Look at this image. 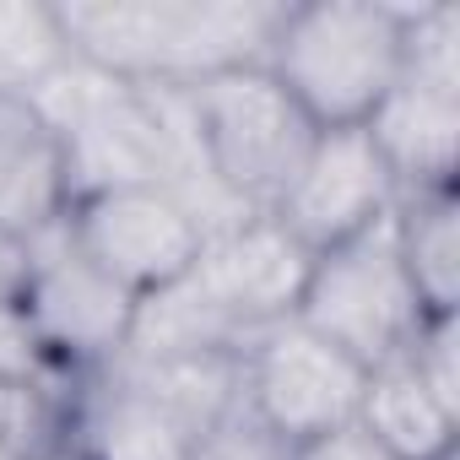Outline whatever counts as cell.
<instances>
[{
    "instance_id": "4fadbf2b",
    "label": "cell",
    "mask_w": 460,
    "mask_h": 460,
    "mask_svg": "<svg viewBox=\"0 0 460 460\" xmlns=\"http://www.w3.org/2000/svg\"><path fill=\"white\" fill-rule=\"evenodd\" d=\"M395 244L406 277L428 314H455L460 304V200L444 190H401L395 195Z\"/></svg>"
},
{
    "instance_id": "44dd1931",
    "label": "cell",
    "mask_w": 460,
    "mask_h": 460,
    "mask_svg": "<svg viewBox=\"0 0 460 460\" xmlns=\"http://www.w3.org/2000/svg\"><path fill=\"white\" fill-rule=\"evenodd\" d=\"M39 460H87V455H82V449H71V444H55V449H49V455H39Z\"/></svg>"
},
{
    "instance_id": "e0dca14e",
    "label": "cell",
    "mask_w": 460,
    "mask_h": 460,
    "mask_svg": "<svg viewBox=\"0 0 460 460\" xmlns=\"http://www.w3.org/2000/svg\"><path fill=\"white\" fill-rule=\"evenodd\" d=\"M406 358H411L417 379L428 385V395H433V401H438L444 411H455V417H460V363H455V314H428V320H422V331L411 336Z\"/></svg>"
},
{
    "instance_id": "9a60e30c",
    "label": "cell",
    "mask_w": 460,
    "mask_h": 460,
    "mask_svg": "<svg viewBox=\"0 0 460 460\" xmlns=\"http://www.w3.org/2000/svg\"><path fill=\"white\" fill-rule=\"evenodd\" d=\"M184 460H298V444L282 438V433L250 406V395L239 390L234 406H227V411L195 438V449H190Z\"/></svg>"
},
{
    "instance_id": "8fae6325",
    "label": "cell",
    "mask_w": 460,
    "mask_h": 460,
    "mask_svg": "<svg viewBox=\"0 0 460 460\" xmlns=\"http://www.w3.org/2000/svg\"><path fill=\"white\" fill-rule=\"evenodd\" d=\"M374 152L385 157L395 190H444L455 184L460 157V98L395 82L363 119Z\"/></svg>"
},
{
    "instance_id": "ac0fdd59",
    "label": "cell",
    "mask_w": 460,
    "mask_h": 460,
    "mask_svg": "<svg viewBox=\"0 0 460 460\" xmlns=\"http://www.w3.org/2000/svg\"><path fill=\"white\" fill-rule=\"evenodd\" d=\"M44 136L39 114L28 109V98H0V184H6V173L17 168V157Z\"/></svg>"
},
{
    "instance_id": "6da1fadb",
    "label": "cell",
    "mask_w": 460,
    "mask_h": 460,
    "mask_svg": "<svg viewBox=\"0 0 460 460\" xmlns=\"http://www.w3.org/2000/svg\"><path fill=\"white\" fill-rule=\"evenodd\" d=\"M288 6L266 0H71L55 6L76 60L130 87H195L266 66Z\"/></svg>"
},
{
    "instance_id": "30bf717a",
    "label": "cell",
    "mask_w": 460,
    "mask_h": 460,
    "mask_svg": "<svg viewBox=\"0 0 460 460\" xmlns=\"http://www.w3.org/2000/svg\"><path fill=\"white\" fill-rule=\"evenodd\" d=\"M309 261L314 255L277 217H250V222L234 227V234L200 244V261L190 266V282L227 325L255 341L266 325L293 320Z\"/></svg>"
},
{
    "instance_id": "d6986e66",
    "label": "cell",
    "mask_w": 460,
    "mask_h": 460,
    "mask_svg": "<svg viewBox=\"0 0 460 460\" xmlns=\"http://www.w3.org/2000/svg\"><path fill=\"white\" fill-rule=\"evenodd\" d=\"M298 460H395V455H390L368 428L347 422V428H336V433H325V438L304 444V449H298Z\"/></svg>"
},
{
    "instance_id": "ba28073f",
    "label": "cell",
    "mask_w": 460,
    "mask_h": 460,
    "mask_svg": "<svg viewBox=\"0 0 460 460\" xmlns=\"http://www.w3.org/2000/svg\"><path fill=\"white\" fill-rule=\"evenodd\" d=\"M71 239L103 277H114L136 298L179 282L200 261V244H206L190 211L163 184H125V190L76 200Z\"/></svg>"
},
{
    "instance_id": "7402d4cb",
    "label": "cell",
    "mask_w": 460,
    "mask_h": 460,
    "mask_svg": "<svg viewBox=\"0 0 460 460\" xmlns=\"http://www.w3.org/2000/svg\"><path fill=\"white\" fill-rule=\"evenodd\" d=\"M0 460H28V455H22V449H12L6 438H0Z\"/></svg>"
},
{
    "instance_id": "7a4b0ae2",
    "label": "cell",
    "mask_w": 460,
    "mask_h": 460,
    "mask_svg": "<svg viewBox=\"0 0 460 460\" xmlns=\"http://www.w3.org/2000/svg\"><path fill=\"white\" fill-rule=\"evenodd\" d=\"M244 390V352L125 358L82 368L66 401V444L87 460H184Z\"/></svg>"
},
{
    "instance_id": "ffe728a7",
    "label": "cell",
    "mask_w": 460,
    "mask_h": 460,
    "mask_svg": "<svg viewBox=\"0 0 460 460\" xmlns=\"http://www.w3.org/2000/svg\"><path fill=\"white\" fill-rule=\"evenodd\" d=\"M28 277H33L28 239H22V234H12V227H0V304H22Z\"/></svg>"
},
{
    "instance_id": "9c48e42d",
    "label": "cell",
    "mask_w": 460,
    "mask_h": 460,
    "mask_svg": "<svg viewBox=\"0 0 460 460\" xmlns=\"http://www.w3.org/2000/svg\"><path fill=\"white\" fill-rule=\"evenodd\" d=\"M395 179L385 168V157L374 152L363 125H341V130H320L304 168L293 173L288 195L277 200V222L288 234L320 255L352 234H363L368 222L395 211Z\"/></svg>"
},
{
    "instance_id": "5bb4252c",
    "label": "cell",
    "mask_w": 460,
    "mask_h": 460,
    "mask_svg": "<svg viewBox=\"0 0 460 460\" xmlns=\"http://www.w3.org/2000/svg\"><path fill=\"white\" fill-rule=\"evenodd\" d=\"M66 60H71V44L55 6L0 0V98H28Z\"/></svg>"
},
{
    "instance_id": "2e32d148",
    "label": "cell",
    "mask_w": 460,
    "mask_h": 460,
    "mask_svg": "<svg viewBox=\"0 0 460 460\" xmlns=\"http://www.w3.org/2000/svg\"><path fill=\"white\" fill-rule=\"evenodd\" d=\"M60 363L49 358L28 304H0V385L12 390H55Z\"/></svg>"
},
{
    "instance_id": "52a82bcc",
    "label": "cell",
    "mask_w": 460,
    "mask_h": 460,
    "mask_svg": "<svg viewBox=\"0 0 460 460\" xmlns=\"http://www.w3.org/2000/svg\"><path fill=\"white\" fill-rule=\"evenodd\" d=\"M28 314L60 368H98L109 363L136 320V293H125L114 277H103L71 239V211L55 217L49 227L28 234Z\"/></svg>"
},
{
    "instance_id": "7c38bea8",
    "label": "cell",
    "mask_w": 460,
    "mask_h": 460,
    "mask_svg": "<svg viewBox=\"0 0 460 460\" xmlns=\"http://www.w3.org/2000/svg\"><path fill=\"white\" fill-rule=\"evenodd\" d=\"M455 411H444L417 379L411 358H390L368 368V390L358 406V428H368L395 460H455Z\"/></svg>"
},
{
    "instance_id": "3957f363",
    "label": "cell",
    "mask_w": 460,
    "mask_h": 460,
    "mask_svg": "<svg viewBox=\"0 0 460 460\" xmlns=\"http://www.w3.org/2000/svg\"><path fill=\"white\" fill-rule=\"evenodd\" d=\"M401 33L406 6H385V0L288 6L266 71L314 119V130L363 125L374 103L401 82Z\"/></svg>"
},
{
    "instance_id": "277c9868",
    "label": "cell",
    "mask_w": 460,
    "mask_h": 460,
    "mask_svg": "<svg viewBox=\"0 0 460 460\" xmlns=\"http://www.w3.org/2000/svg\"><path fill=\"white\" fill-rule=\"evenodd\" d=\"M293 320L309 325L314 336L336 341L363 368H379L411 347L428 309H422V298L406 277L401 244H395V211L309 261Z\"/></svg>"
},
{
    "instance_id": "8992f818",
    "label": "cell",
    "mask_w": 460,
    "mask_h": 460,
    "mask_svg": "<svg viewBox=\"0 0 460 460\" xmlns=\"http://www.w3.org/2000/svg\"><path fill=\"white\" fill-rule=\"evenodd\" d=\"M363 390H368V368L298 320H277L244 347L250 406L298 449L358 422Z\"/></svg>"
},
{
    "instance_id": "5b68a950",
    "label": "cell",
    "mask_w": 460,
    "mask_h": 460,
    "mask_svg": "<svg viewBox=\"0 0 460 460\" xmlns=\"http://www.w3.org/2000/svg\"><path fill=\"white\" fill-rule=\"evenodd\" d=\"M190 109H195L206 163L227 184V195H239L250 211L271 217L320 136L314 119L288 98V87L266 66L195 82Z\"/></svg>"
}]
</instances>
